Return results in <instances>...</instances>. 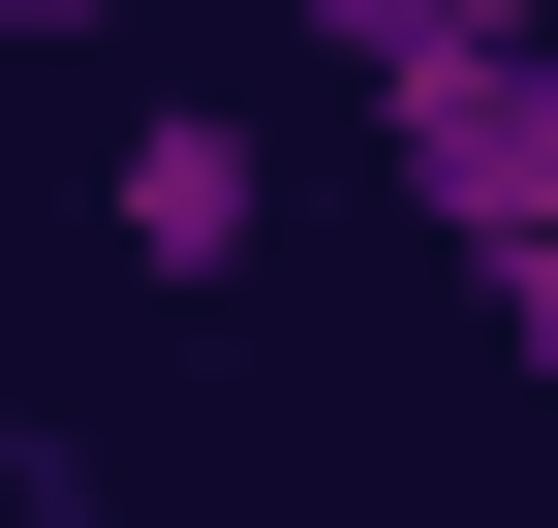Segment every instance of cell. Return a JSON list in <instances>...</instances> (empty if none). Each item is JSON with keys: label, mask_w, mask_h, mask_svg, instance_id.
Masks as SVG:
<instances>
[{"label": "cell", "mask_w": 558, "mask_h": 528, "mask_svg": "<svg viewBox=\"0 0 558 528\" xmlns=\"http://www.w3.org/2000/svg\"><path fill=\"white\" fill-rule=\"evenodd\" d=\"M311 62L373 94V156L465 249V311L558 373V0H311Z\"/></svg>", "instance_id": "1"}, {"label": "cell", "mask_w": 558, "mask_h": 528, "mask_svg": "<svg viewBox=\"0 0 558 528\" xmlns=\"http://www.w3.org/2000/svg\"><path fill=\"white\" fill-rule=\"evenodd\" d=\"M94 218H124V280H186V311H218L248 249H279V124H248V94H156V124L94 156Z\"/></svg>", "instance_id": "2"}, {"label": "cell", "mask_w": 558, "mask_h": 528, "mask_svg": "<svg viewBox=\"0 0 558 528\" xmlns=\"http://www.w3.org/2000/svg\"><path fill=\"white\" fill-rule=\"evenodd\" d=\"M0 528H124V467H94V435H32V405H0Z\"/></svg>", "instance_id": "3"}, {"label": "cell", "mask_w": 558, "mask_h": 528, "mask_svg": "<svg viewBox=\"0 0 558 528\" xmlns=\"http://www.w3.org/2000/svg\"><path fill=\"white\" fill-rule=\"evenodd\" d=\"M0 32H32V62H62V32H124V0H0Z\"/></svg>", "instance_id": "4"}]
</instances>
